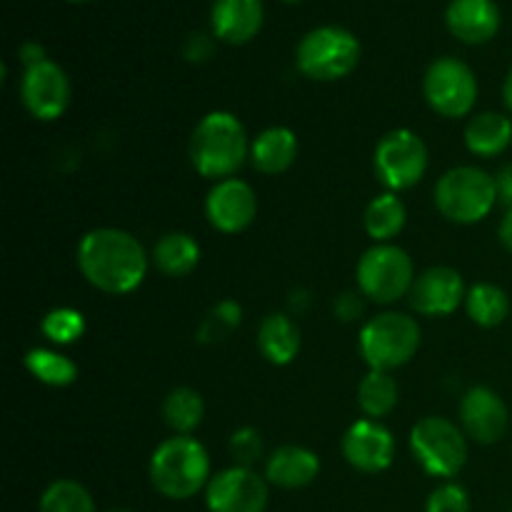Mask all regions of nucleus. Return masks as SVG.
Returning a JSON list of instances; mask_svg holds the SVG:
<instances>
[{
	"instance_id": "1",
	"label": "nucleus",
	"mask_w": 512,
	"mask_h": 512,
	"mask_svg": "<svg viewBox=\"0 0 512 512\" xmlns=\"http://www.w3.org/2000/svg\"><path fill=\"white\" fill-rule=\"evenodd\" d=\"M150 258L133 233L120 228H93L78 243V268L95 290L128 295L145 280Z\"/></svg>"
},
{
	"instance_id": "2",
	"label": "nucleus",
	"mask_w": 512,
	"mask_h": 512,
	"mask_svg": "<svg viewBox=\"0 0 512 512\" xmlns=\"http://www.w3.org/2000/svg\"><path fill=\"white\" fill-rule=\"evenodd\" d=\"M250 158V140L238 115L228 110H213L195 125L190 135V163L203 178H235Z\"/></svg>"
},
{
	"instance_id": "3",
	"label": "nucleus",
	"mask_w": 512,
	"mask_h": 512,
	"mask_svg": "<svg viewBox=\"0 0 512 512\" xmlns=\"http://www.w3.org/2000/svg\"><path fill=\"white\" fill-rule=\"evenodd\" d=\"M148 475L153 488L168 500H190L208 488L210 455L193 435H173L150 455Z\"/></svg>"
},
{
	"instance_id": "4",
	"label": "nucleus",
	"mask_w": 512,
	"mask_h": 512,
	"mask_svg": "<svg viewBox=\"0 0 512 512\" xmlns=\"http://www.w3.org/2000/svg\"><path fill=\"white\" fill-rule=\"evenodd\" d=\"M498 183L475 165H458L435 183V205L440 215L455 225H475L488 218L498 205Z\"/></svg>"
},
{
	"instance_id": "5",
	"label": "nucleus",
	"mask_w": 512,
	"mask_h": 512,
	"mask_svg": "<svg viewBox=\"0 0 512 512\" xmlns=\"http://www.w3.org/2000/svg\"><path fill=\"white\" fill-rule=\"evenodd\" d=\"M360 55H363V45L355 38V33L340 25H320L303 35L295 48V63L305 78L318 80V83H335V80L348 78L358 68Z\"/></svg>"
},
{
	"instance_id": "6",
	"label": "nucleus",
	"mask_w": 512,
	"mask_h": 512,
	"mask_svg": "<svg viewBox=\"0 0 512 512\" xmlns=\"http://www.w3.org/2000/svg\"><path fill=\"white\" fill-rule=\"evenodd\" d=\"M420 343H423V330L418 320L388 310L363 325L358 348L370 370L393 373L418 355Z\"/></svg>"
},
{
	"instance_id": "7",
	"label": "nucleus",
	"mask_w": 512,
	"mask_h": 512,
	"mask_svg": "<svg viewBox=\"0 0 512 512\" xmlns=\"http://www.w3.org/2000/svg\"><path fill=\"white\" fill-rule=\"evenodd\" d=\"M410 453L425 473L450 480L468 463V435L453 420L428 415L410 430Z\"/></svg>"
},
{
	"instance_id": "8",
	"label": "nucleus",
	"mask_w": 512,
	"mask_h": 512,
	"mask_svg": "<svg viewBox=\"0 0 512 512\" xmlns=\"http://www.w3.org/2000/svg\"><path fill=\"white\" fill-rule=\"evenodd\" d=\"M415 278L418 275H415V265L408 250L393 243H375L373 248L365 250L355 268L360 293L380 305H393L410 295Z\"/></svg>"
},
{
	"instance_id": "9",
	"label": "nucleus",
	"mask_w": 512,
	"mask_h": 512,
	"mask_svg": "<svg viewBox=\"0 0 512 512\" xmlns=\"http://www.w3.org/2000/svg\"><path fill=\"white\" fill-rule=\"evenodd\" d=\"M428 163V145L410 128L390 130L375 145V175L390 193H403V190L415 188L428 173Z\"/></svg>"
},
{
	"instance_id": "10",
	"label": "nucleus",
	"mask_w": 512,
	"mask_h": 512,
	"mask_svg": "<svg viewBox=\"0 0 512 512\" xmlns=\"http://www.w3.org/2000/svg\"><path fill=\"white\" fill-rule=\"evenodd\" d=\"M423 95L443 118H465L478 103V78L465 60L443 55L425 70Z\"/></svg>"
},
{
	"instance_id": "11",
	"label": "nucleus",
	"mask_w": 512,
	"mask_h": 512,
	"mask_svg": "<svg viewBox=\"0 0 512 512\" xmlns=\"http://www.w3.org/2000/svg\"><path fill=\"white\" fill-rule=\"evenodd\" d=\"M268 480L253 468L233 465L210 478L205 488V505L210 512H265L268 508Z\"/></svg>"
},
{
	"instance_id": "12",
	"label": "nucleus",
	"mask_w": 512,
	"mask_h": 512,
	"mask_svg": "<svg viewBox=\"0 0 512 512\" xmlns=\"http://www.w3.org/2000/svg\"><path fill=\"white\" fill-rule=\"evenodd\" d=\"M70 95H73V88H70L68 73L50 58L23 70L20 100L35 120H43V123L58 120L68 110Z\"/></svg>"
},
{
	"instance_id": "13",
	"label": "nucleus",
	"mask_w": 512,
	"mask_h": 512,
	"mask_svg": "<svg viewBox=\"0 0 512 512\" xmlns=\"http://www.w3.org/2000/svg\"><path fill=\"white\" fill-rule=\"evenodd\" d=\"M340 450L358 473H385L395 460V438L380 420L360 418L345 430Z\"/></svg>"
},
{
	"instance_id": "14",
	"label": "nucleus",
	"mask_w": 512,
	"mask_h": 512,
	"mask_svg": "<svg viewBox=\"0 0 512 512\" xmlns=\"http://www.w3.org/2000/svg\"><path fill=\"white\" fill-rule=\"evenodd\" d=\"M460 428L480 445H495L505 438L510 410L505 400L488 385H475L460 398Z\"/></svg>"
},
{
	"instance_id": "15",
	"label": "nucleus",
	"mask_w": 512,
	"mask_h": 512,
	"mask_svg": "<svg viewBox=\"0 0 512 512\" xmlns=\"http://www.w3.org/2000/svg\"><path fill=\"white\" fill-rule=\"evenodd\" d=\"M258 215V195L245 180H218L205 198V218L218 233L235 235L250 228Z\"/></svg>"
},
{
	"instance_id": "16",
	"label": "nucleus",
	"mask_w": 512,
	"mask_h": 512,
	"mask_svg": "<svg viewBox=\"0 0 512 512\" xmlns=\"http://www.w3.org/2000/svg\"><path fill=\"white\" fill-rule=\"evenodd\" d=\"M465 295L468 290L463 275L448 265H435L415 278L410 288V305L425 318H445L465 303Z\"/></svg>"
},
{
	"instance_id": "17",
	"label": "nucleus",
	"mask_w": 512,
	"mask_h": 512,
	"mask_svg": "<svg viewBox=\"0 0 512 512\" xmlns=\"http://www.w3.org/2000/svg\"><path fill=\"white\" fill-rule=\"evenodd\" d=\"M503 15L495 0H450L445 25L460 43L483 45L498 35Z\"/></svg>"
},
{
	"instance_id": "18",
	"label": "nucleus",
	"mask_w": 512,
	"mask_h": 512,
	"mask_svg": "<svg viewBox=\"0 0 512 512\" xmlns=\"http://www.w3.org/2000/svg\"><path fill=\"white\" fill-rule=\"evenodd\" d=\"M263 0H215L210 28L220 43L245 45L263 28Z\"/></svg>"
},
{
	"instance_id": "19",
	"label": "nucleus",
	"mask_w": 512,
	"mask_h": 512,
	"mask_svg": "<svg viewBox=\"0 0 512 512\" xmlns=\"http://www.w3.org/2000/svg\"><path fill=\"white\" fill-rule=\"evenodd\" d=\"M320 475V458L305 445H283L265 460V480L275 488L300 490L315 483Z\"/></svg>"
},
{
	"instance_id": "20",
	"label": "nucleus",
	"mask_w": 512,
	"mask_h": 512,
	"mask_svg": "<svg viewBox=\"0 0 512 512\" xmlns=\"http://www.w3.org/2000/svg\"><path fill=\"white\" fill-rule=\"evenodd\" d=\"M298 135L285 125H273L250 140V163L263 175H280L298 158Z\"/></svg>"
},
{
	"instance_id": "21",
	"label": "nucleus",
	"mask_w": 512,
	"mask_h": 512,
	"mask_svg": "<svg viewBox=\"0 0 512 512\" xmlns=\"http://www.w3.org/2000/svg\"><path fill=\"white\" fill-rule=\"evenodd\" d=\"M258 348L273 365H290L303 348V333L288 313L265 315L258 328Z\"/></svg>"
},
{
	"instance_id": "22",
	"label": "nucleus",
	"mask_w": 512,
	"mask_h": 512,
	"mask_svg": "<svg viewBox=\"0 0 512 512\" xmlns=\"http://www.w3.org/2000/svg\"><path fill=\"white\" fill-rule=\"evenodd\" d=\"M512 143V118L503 113H478L465 125V148L478 158H498Z\"/></svg>"
},
{
	"instance_id": "23",
	"label": "nucleus",
	"mask_w": 512,
	"mask_h": 512,
	"mask_svg": "<svg viewBox=\"0 0 512 512\" xmlns=\"http://www.w3.org/2000/svg\"><path fill=\"white\" fill-rule=\"evenodd\" d=\"M150 263L165 275V278H185L193 273L200 263V245L190 233H165L158 243L153 245Z\"/></svg>"
},
{
	"instance_id": "24",
	"label": "nucleus",
	"mask_w": 512,
	"mask_h": 512,
	"mask_svg": "<svg viewBox=\"0 0 512 512\" xmlns=\"http://www.w3.org/2000/svg\"><path fill=\"white\" fill-rule=\"evenodd\" d=\"M408 223V208L398 193H380L368 203L363 213V228L375 243H390L403 233Z\"/></svg>"
},
{
	"instance_id": "25",
	"label": "nucleus",
	"mask_w": 512,
	"mask_h": 512,
	"mask_svg": "<svg viewBox=\"0 0 512 512\" xmlns=\"http://www.w3.org/2000/svg\"><path fill=\"white\" fill-rule=\"evenodd\" d=\"M465 313L480 328H498L510 315V298L500 285L475 283L465 295Z\"/></svg>"
},
{
	"instance_id": "26",
	"label": "nucleus",
	"mask_w": 512,
	"mask_h": 512,
	"mask_svg": "<svg viewBox=\"0 0 512 512\" xmlns=\"http://www.w3.org/2000/svg\"><path fill=\"white\" fill-rule=\"evenodd\" d=\"M160 413H163V423L175 435H193V430L205 418V400L198 390L180 385L165 395Z\"/></svg>"
},
{
	"instance_id": "27",
	"label": "nucleus",
	"mask_w": 512,
	"mask_h": 512,
	"mask_svg": "<svg viewBox=\"0 0 512 512\" xmlns=\"http://www.w3.org/2000/svg\"><path fill=\"white\" fill-rule=\"evenodd\" d=\"M25 370L48 388H68L78 380V365L68 355L50 348H33L23 358Z\"/></svg>"
},
{
	"instance_id": "28",
	"label": "nucleus",
	"mask_w": 512,
	"mask_h": 512,
	"mask_svg": "<svg viewBox=\"0 0 512 512\" xmlns=\"http://www.w3.org/2000/svg\"><path fill=\"white\" fill-rule=\"evenodd\" d=\"M400 400L398 383L390 373L383 370H370L358 385V408L363 410L365 418L380 420L395 410Z\"/></svg>"
},
{
	"instance_id": "29",
	"label": "nucleus",
	"mask_w": 512,
	"mask_h": 512,
	"mask_svg": "<svg viewBox=\"0 0 512 512\" xmlns=\"http://www.w3.org/2000/svg\"><path fill=\"white\" fill-rule=\"evenodd\" d=\"M38 512H98V508H95L93 495L83 483L60 478L43 490Z\"/></svg>"
},
{
	"instance_id": "30",
	"label": "nucleus",
	"mask_w": 512,
	"mask_h": 512,
	"mask_svg": "<svg viewBox=\"0 0 512 512\" xmlns=\"http://www.w3.org/2000/svg\"><path fill=\"white\" fill-rule=\"evenodd\" d=\"M240 323H243V308H240L238 300H220V303H215L213 308H210V313L205 315L203 323H200L198 340L205 345L220 343V340L228 338L235 328H240Z\"/></svg>"
},
{
	"instance_id": "31",
	"label": "nucleus",
	"mask_w": 512,
	"mask_h": 512,
	"mask_svg": "<svg viewBox=\"0 0 512 512\" xmlns=\"http://www.w3.org/2000/svg\"><path fill=\"white\" fill-rule=\"evenodd\" d=\"M45 338L55 345H73L75 340H80L85 335V315L80 310L68 308H53L50 313H45L43 323H40Z\"/></svg>"
},
{
	"instance_id": "32",
	"label": "nucleus",
	"mask_w": 512,
	"mask_h": 512,
	"mask_svg": "<svg viewBox=\"0 0 512 512\" xmlns=\"http://www.w3.org/2000/svg\"><path fill=\"white\" fill-rule=\"evenodd\" d=\"M263 433L253 425H245L238 428L230 435V455H233L235 465H243V468H253L260 458H263Z\"/></svg>"
},
{
	"instance_id": "33",
	"label": "nucleus",
	"mask_w": 512,
	"mask_h": 512,
	"mask_svg": "<svg viewBox=\"0 0 512 512\" xmlns=\"http://www.w3.org/2000/svg\"><path fill=\"white\" fill-rule=\"evenodd\" d=\"M425 512H470L468 490L458 483H443L430 493Z\"/></svg>"
},
{
	"instance_id": "34",
	"label": "nucleus",
	"mask_w": 512,
	"mask_h": 512,
	"mask_svg": "<svg viewBox=\"0 0 512 512\" xmlns=\"http://www.w3.org/2000/svg\"><path fill=\"white\" fill-rule=\"evenodd\" d=\"M363 298H365L363 293H353V290H348V293H340L333 303L335 318L343 320V323H353V320H358L365 310Z\"/></svg>"
},
{
	"instance_id": "35",
	"label": "nucleus",
	"mask_w": 512,
	"mask_h": 512,
	"mask_svg": "<svg viewBox=\"0 0 512 512\" xmlns=\"http://www.w3.org/2000/svg\"><path fill=\"white\" fill-rule=\"evenodd\" d=\"M213 53H215L213 38L205 33L188 35V40H185L183 45V55L188 63H205V60L213 58Z\"/></svg>"
},
{
	"instance_id": "36",
	"label": "nucleus",
	"mask_w": 512,
	"mask_h": 512,
	"mask_svg": "<svg viewBox=\"0 0 512 512\" xmlns=\"http://www.w3.org/2000/svg\"><path fill=\"white\" fill-rule=\"evenodd\" d=\"M495 183H498V200L505 208H512V163L500 168V173L495 175Z\"/></svg>"
},
{
	"instance_id": "37",
	"label": "nucleus",
	"mask_w": 512,
	"mask_h": 512,
	"mask_svg": "<svg viewBox=\"0 0 512 512\" xmlns=\"http://www.w3.org/2000/svg\"><path fill=\"white\" fill-rule=\"evenodd\" d=\"M18 55H20V60H23L25 68H30V65L43 63V60H48V58H45V48H43V45L33 43V40H30V43L20 45Z\"/></svg>"
},
{
	"instance_id": "38",
	"label": "nucleus",
	"mask_w": 512,
	"mask_h": 512,
	"mask_svg": "<svg viewBox=\"0 0 512 512\" xmlns=\"http://www.w3.org/2000/svg\"><path fill=\"white\" fill-rule=\"evenodd\" d=\"M498 238L503 243V248L512 253V208L505 210L503 220H500V228H498Z\"/></svg>"
},
{
	"instance_id": "39",
	"label": "nucleus",
	"mask_w": 512,
	"mask_h": 512,
	"mask_svg": "<svg viewBox=\"0 0 512 512\" xmlns=\"http://www.w3.org/2000/svg\"><path fill=\"white\" fill-rule=\"evenodd\" d=\"M503 100H505V108L512 113V68L510 73L505 75V83H503Z\"/></svg>"
},
{
	"instance_id": "40",
	"label": "nucleus",
	"mask_w": 512,
	"mask_h": 512,
	"mask_svg": "<svg viewBox=\"0 0 512 512\" xmlns=\"http://www.w3.org/2000/svg\"><path fill=\"white\" fill-rule=\"evenodd\" d=\"M108 512H133V510H128V508H113V510H108Z\"/></svg>"
},
{
	"instance_id": "41",
	"label": "nucleus",
	"mask_w": 512,
	"mask_h": 512,
	"mask_svg": "<svg viewBox=\"0 0 512 512\" xmlns=\"http://www.w3.org/2000/svg\"><path fill=\"white\" fill-rule=\"evenodd\" d=\"M70 3H88V0H70Z\"/></svg>"
},
{
	"instance_id": "42",
	"label": "nucleus",
	"mask_w": 512,
	"mask_h": 512,
	"mask_svg": "<svg viewBox=\"0 0 512 512\" xmlns=\"http://www.w3.org/2000/svg\"><path fill=\"white\" fill-rule=\"evenodd\" d=\"M283 3H300V0H283Z\"/></svg>"
},
{
	"instance_id": "43",
	"label": "nucleus",
	"mask_w": 512,
	"mask_h": 512,
	"mask_svg": "<svg viewBox=\"0 0 512 512\" xmlns=\"http://www.w3.org/2000/svg\"><path fill=\"white\" fill-rule=\"evenodd\" d=\"M510 512H512V510H510Z\"/></svg>"
}]
</instances>
